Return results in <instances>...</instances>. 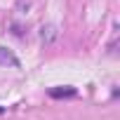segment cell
<instances>
[{
    "instance_id": "6da1fadb",
    "label": "cell",
    "mask_w": 120,
    "mask_h": 120,
    "mask_svg": "<svg viewBox=\"0 0 120 120\" xmlns=\"http://www.w3.org/2000/svg\"><path fill=\"white\" fill-rule=\"evenodd\" d=\"M0 66H12V68H17V66H19V59H17L10 49L0 47Z\"/></svg>"
},
{
    "instance_id": "7a4b0ae2",
    "label": "cell",
    "mask_w": 120,
    "mask_h": 120,
    "mask_svg": "<svg viewBox=\"0 0 120 120\" xmlns=\"http://www.w3.org/2000/svg\"><path fill=\"white\" fill-rule=\"evenodd\" d=\"M49 94H52V97H73L75 90H73V87H68V90H49Z\"/></svg>"
}]
</instances>
